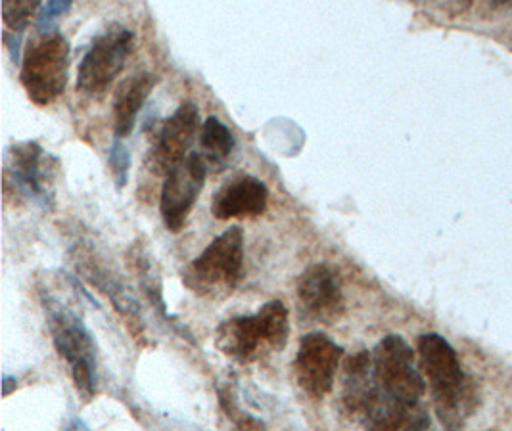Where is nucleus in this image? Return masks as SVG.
<instances>
[{
  "mask_svg": "<svg viewBox=\"0 0 512 431\" xmlns=\"http://www.w3.org/2000/svg\"><path fill=\"white\" fill-rule=\"evenodd\" d=\"M60 159L43 150L35 140L12 144L6 150L4 182L6 192L12 188L16 196L52 211L56 202V175Z\"/></svg>",
  "mask_w": 512,
  "mask_h": 431,
  "instance_id": "6",
  "label": "nucleus"
},
{
  "mask_svg": "<svg viewBox=\"0 0 512 431\" xmlns=\"http://www.w3.org/2000/svg\"><path fill=\"white\" fill-rule=\"evenodd\" d=\"M131 263H133V269H135L137 274H139L140 288H142L144 295L148 297L150 305H152V307L162 315L163 320H165L173 330L181 332L187 340L192 341V336L188 334L187 328H183V326L177 322V318L171 317V315L167 313V309H165V301H163L162 286H160L158 276L152 273V263H150L148 255H146L144 251L139 250V248H135V250H133V259H131Z\"/></svg>",
  "mask_w": 512,
  "mask_h": 431,
  "instance_id": "17",
  "label": "nucleus"
},
{
  "mask_svg": "<svg viewBox=\"0 0 512 431\" xmlns=\"http://www.w3.org/2000/svg\"><path fill=\"white\" fill-rule=\"evenodd\" d=\"M344 347L321 332L303 336L294 361V376L303 393L321 401L332 391Z\"/></svg>",
  "mask_w": 512,
  "mask_h": 431,
  "instance_id": "10",
  "label": "nucleus"
},
{
  "mask_svg": "<svg viewBox=\"0 0 512 431\" xmlns=\"http://www.w3.org/2000/svg\"><path fill=\"white\" fill-rule=\"evenodd\" d=\"M158 77L152 73H139L125 79L114 96V129L116 138H127L137 125V117L144 108L150 92L156 89Z\"/></svg>",
  "mask_w": 512,
  "mask_h": 431,
  "instance_id": "15",
  "label": "nucleus"
},
{
  "mask_svg": "<svg viewBox=\"0 0 512 431\" xmlns=\"http://www.w3.org/2000/svg\"><path fill=\"white\" fill-rule=\"evenodd\" d=\"M75 265L93 286L110 297L117 313L125 318L131 334L137 340H144L146 324H144V318L140 313L139 301L125 288V284L117 278V274L112 273L106 265H102L91 251L79 253Z\"/></svg>",
  "mask_w": 512,
  "mask_h": 431,
  "instance_id": "14",
  "label": "nucleus"
},
{
  "mask_svg": "<svg viewBox=\"0 0 512 431\" xmlns=\"http://www.w3.org/2000/svg\"><path fill=\"white\" fill-rule=\"evenodd\" d=\"M486 2H488V6L491 10H497V12H501V10H512V0H486Z\"/></svg>",
  "mask_w": 512,
  "mask_h": 431,
  "instance_id": "23",
  "label": "nucleus"
},
{
  "mask_svg": "<svg viewBox=\"0 0 512 431\" xmlns=\"http://www.w3.org/2000/svg\"><path fill=\"white\" fill-rule=\"evenodd\" d=\"M269 188L267 184L252 177L242 175L238 179L223 184L211 200V215L219 221L250 219L267 211Z\"/></svg>",
  "mask_w": 512,
  "mask_h": 431,
  "instance_id": "13",
  "label": "nucleus"
},
{
  "mask_svg": "<svg viewBox=\"0 0 512 431\" xmlns=\"http://www.w3.org/2000/svg\"><path fill=\"white\" fill-rule=\"evenodd\" d=\"M244 271V230L238 225L219 234L183 273L190 292L202 297L233 294Z\"/></svg>",
  "mask_w": 512,
  "mask_h": 431,
  "instance_id": "4",
  "label": "nucleus"
},
{
  "mask_svg": "<svg viewBox=\"0 0 512 431\" xmlns=\"http://www.w3.org/2000/svg\"><path fill=\"white\" fill-rule=\"evenodd\" d=\"M135 46V33L119 23L106 27L94 37L87 54L77 69V89L91 96L102 98L117 75L123 71Z\"/></svg>",
  "mask_w": 512,
  "mask_h": 431,
  "instance_id": "8",
  "label": "nucleus"
},
{
  "mask_svg": "<svg viewBox=\"0 0 512 431\" xmlns=\"http://www.w3.org/2000/svg\"><path fill=\"white\" fill-rule=\"evenodd\" d=\"M417 353L443 428H461L476 409L478 395L461 366L457 351L440 334H424L417 341Z\"/></svg>",
  "mask_w": 512,
  "mask_h": 431,
  "instance_id": "1",
  "label": "nucleus"
},
{
  "mask_svg": "<svg viewBox=\"0 0 512 431\" xmlns=\"http://www.w3.org/2000/svg\"><path fill=\"white\" fill-rule=\"evenodd\" d=\"M200 131V110L194 102H183L175 114L163 121L162 129L156 135L154 148L148 156L150 171L167 175L183 159L187 158L190 146Z\"/></svg>",
  "mask_w": 512,
  "mask_h": 431,
  "instance_id": "12",
  "label": "nucleus"
},
{
  "mask_svg": "<svg viewBox=\"0 0 512 431\" xmlns=\"http://www.w3.org/2000/svg\"><path fill=\"white\" fill-rule=\"evenodd\" d=\"M373 374L382 395L405 407H422L426 380L415 364L413 347L401 336H386L374 347Z\"/></svg>",
  "mask_w": 512,
  "mask_h": 431,
  "instance_id": "7",
  "label": "nucleus"
},
{
  "mask_svg": "<svg viewBox=\"0 0 512 431\" xmlns=\"http://www.w3.org/2000/svg\"><path fill=\"white\" fill-rule=\"evenodd\" d=\"M217 393H219L221 409L227 412L229 420L233 422L238 430H263V428H265L263 422H259L254 416H248L244 410L238 407L236 397H234L231 387H221Z\"/></svg>",
  "mask_w": 512,
  "mask_h": 431,
  "instance_id": "19",
  "label": "nucleus"
},
{
  "mask_svg": "<svg viewBox=\"0 0 512 431\" xmlns=\"http://www.w3.org/2000/svg\"><path fill=\"white\" fill-rule=\"evenodd\" d=\"M12 387H16V378L10 376V374H4V376H2V393H4V397L10 395Z\"/></svg>",
  "mask_w": 512,
  "mask_h": 431,
  "instance_id": "24",
  "label": "nucleus"
},
{
  "mask_svg": "<svg viewBox=\"0 0 512 431\" xmlns=\"http://www.w3.org/2000/svg\"><path fill=\"white\" fill-rule=\"evenodd\" d=\"M208 177V163L202 154H188L173 171L165 175L160 198L163 225L169 232H181L188 215L204 190Z\"/></svg>",
  "mask_w": 512,
  "mask_h": 431,
  "instance_id": "9",
  "label": "nucleus"
},
{
  "mask_svg": "<svg viewBox=\"0 0 512 431\" xmlns=\"http://www.w3.org/2000/svg\"><path fill=\"white\" fill-rule=\"evenodd\" d=\"M296 292L300 315L313 324H336L346 311L340 274L328 265L305 269Z\"/></svg>",
  "mask_w": 512,
  "mask_h": 431,
  "instance_id": "11",
  "label": "nucleus"
},
{
  "mask_svg": "<svg viewBox=\"0 0 512 431\" xmlns=\"http://www.w3.org/2000/svg\"><path fill=\"white\" fill-rule=\"evenodd\" d=\"M200 146H202V156L206 159V163L215 167L217 171H223V167L233 156L236 138L233 131L219 117L211 115L202 123Z\"/></svg>",
  "mask_w": 512,
  "mask_h": 431,
  "instance_id": "16",
  "label": "nucleus"
},
{
  "mask_svg": "<svg viewBox=\"0 0 512 431\" xmlns=\"http://www.w3.org/2000/svg\"><path fill=\"white\" fill-rule=\"evenodd\" d=\"M290 336L288 309L280 299L267 301L256 315L225 320L215 330L217 349L238 364L259 361L267 351H282Z\"/></svg>",
  "mask_w": 512,
  "mask_h": 431,
  "instance_id": "3",
  "label": "nucleus"
},
{
  "mask_svg": "<svg viewBox=\"0 0 512 431\" xmlns=\"http://www.w3.org/2000/svg\"><path fill=\"white\" fill-rule=\"evenodd\" d=\"M4 43L8 46L10 54H12V60L18 62L20 60V43H22V33H14L10 35L8 31L4 33Z\"/></svg>",
  "mask_w": 512,
  "mask_h": 431,
  "instance_id": "22",
  "label": "nucleus"
},
{
  "mask_svg": "<svg viewBox=\"0 0 512 431\" xmlns=\"http://www.w3.org/2000/svg\"><path fill=\"white\" fill-rule=\"evenodd\" d=\"M108 165L112 171V177L116 182L117 190H123L129 181V171H131V154L127 146L121 142V138H116L110 152H108Z\"/></svg>",
  "mask_w": 512,
  "mask_h": 431,
  "instance_id": "20",
  "label": "nucleus"
},
{
  "mask_svg": "<svg viewBox=\"0 0 512 431\" xmlns=\"http://www.w3.org/2000/svg\"><path fill=\"white\" fill-rule=\"evenodd\" d=\"M70 79V43L58 31L39 33L25 48L20 81L37 106L56 102Z\"/></svg>",
  "mask_w": 512,
  "mask_h": 431,
  "instance_id": "5",
  "label": "nucleus"
},
{
  "mask_svg": "<svg viewBox=\"0 0 512 431\" xmlns=\"http://www.w3.org/2000/svg\"><path fill=\"white\" fill-rule=\"evenodd\" d=\"M43 309L52 343L58 357L68 364L73 386L83 401H91L100 386L98 347L93 332L66 303L47 292H43Z\"/></svg>",
  "mask_w": 512,
  "mask_h": 431,
  "instance_id": "2",
  "label": "nucleus"
},
{
  "mask_svg": "<svg viewBox=\"0 0 512 431\" xmlns=\"http://www.w3.org/2000/svg\"><path fill=\"white\" fill-rule=\"evenodd\" d=\"M71 4H73V0H47L43 10L39 12V20H37L39 33L56 31V23L70 12Z\"/></svg>",
  "mask_w": 512,
  "mask_h": 431,
  "instance_id": "21",
  "label": "nucleus"
},
{
  "mask_svg": "<svg viewBox=\"0 0 512 431\" xmlns=\"http://www.w3.org/2000/svg\"><path fill=\"white\" fill-rule=\"evenodd\" d=\"M39 6L41 0H2V22L12 33H24Z\"/></svg>",
  "mask_w": 512,
  "mask_h": 431,
  "instance_id": "18",
  "label": "nucleus"
}]
</instances>
